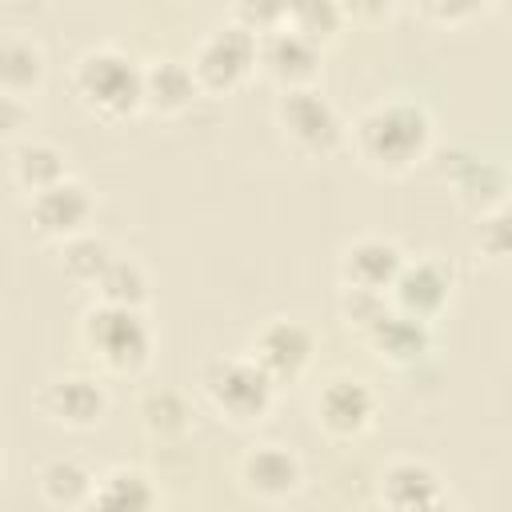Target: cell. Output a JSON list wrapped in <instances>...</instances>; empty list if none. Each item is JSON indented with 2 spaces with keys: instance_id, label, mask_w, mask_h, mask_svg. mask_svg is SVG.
<instances>
[{
  "instance_id": "6da1fadb",
  "label": "cell",
  "mask_w": 512,
  "mask_h": 512,
  "mask_svg": "<svg viewBox=\"0 0 512 512\" xmlns=\"http://www.w3.org/2000/svg\"><path fill=\"white\" fill-rule=\"evenodd\" d=\"M356 156L388 176L416 168L432 148V116L416 100H380L364 108L352 124Z\"/></svg>"
},
{
  "instance_id": "7a4b0ae2",
  "label": "cell",
  "mask_w": 512,
  "mask_h": 512,
  "mask_svg": "<svg viewBox=\"0 0 512 512\" xmlns=\"http://www.w3.org/2000/svg\"><path fill=\"white\" fill-rule=\"evenodd\" d=\"M76 100L104 120H124L144 108V68L120 48H92L72 68Z\"/></svg>"
},
{
  "instance_id": "3957f363",
  "label": "cell",
  "mask_w": 512,
  "mask_h": 512,
  "mask_svg": "<svg viewBox=\"0 0 512 512\" xmlns=\"http://www.w3.org/2000/svg\"><path fill=\"white\" fill-rule=\"evenodd\" d=\"M80 340L92 352V360L116 376H136L152 360V328L140 316V308L128 304H92L80 320Z\"/></svg>"
},
{
  "instance_id": "277c9868",
  "label": "cell",
  "mask_w": 512,
  "mask_h": 512,
  "mask_svg": "<svg viewBox=\"0 0 512 512\" xmlns=\"http://www.w3.org/2000/svg\"><path fill=\"white\" fill-rule=\"evenodd\" d=\"M204 396L228 424H260L276 404V380L268 368L244 352V356H220L204 368Z\"/></svg>"
},
{
  "instance_id": "5b68a950",
  "label": "cell",
  "mask_w": 512,
  "mask_h": 512,
  "mask_svg": "<svg viewBox=\"0 0 512 512\" xmlns=\"http://www.w3.org/2000/svg\"><path fill=\"white\" fill-rule=\"evenodd\" d=\"M276 128L280 136L300 152V156H332L340 144H344V120L336 112V104L316 92L312 84H300V88H280V100H276Z\"/></svg>"
},
{
  "instance_id": "8992f818",
  "label": "cell",
  "mask_w": 512,
  "mask_h": 512,
  "mask_svg": "<svg viewBox=\"0 0 512 512\" xmlns=\"http://www.w3.org/2000/svg\"><path fill=\"white\" fill-rule=\"evenodd\" d=\"M188 64L204 92H232L260 68V32L244 20L220 24L196 44Z\"/></svg>"
},
{
  "instance_id": "52a82bcc",
  "label": "cell",
  "mask_w": 512,
  "mask_h": 512,
  "mask_svg": "<svg viewBox=\"0 0 512 512\" xmlns=\"http://www.w3.org/2000/svg\"><path fill=\"white\" fill-rule=\"evenodd\" d=\"M92 212H96L92 192L80 180H72V176L56 180V184H48L40 192H32V200H28V220L36 228V236L56 240V244L88 232Z\"/></svg>"
},
{
  "instance_id": "ba28073f",
  "label": "cell",
  "mask_w": 512,
  "mask_h": 512,
  "mask_svg": "<svg viewBox=\"0 0 512 512\" xmlns=\"http://www.w3.org/2000/svg\"><path fill=\"white\" fill-rule=\"evenodd\" d=\"M388 300L408 312V316H420V320H436L448 300H452V268L436 256H420V260H404Z\"/></svg>"
},
{
  "instance_id": "9c48e42d",
  "label": "cell",
  "mask_w": 512,
  "mask_h": 512,
  "mask_svg": "<svg viewBox=\"0 0 512 512\" xmlns=\"http://www.w3.org/2000/svg\"><path fill=\"white\" fill-rule=\"evenodd\" d=\"M372 416H376V396L356 376H332L316 392V424L336 440L360 436L372 424Z\"/></svg>"
},
{
  "instance_id": "30bf717a",
  "label": "cell",
  "mask_w": 512,
  "mask_h": 512,
  "mask_svg": "<svg viewBox=\"0 0 512 512\" xmlns=\"http://www.w3.org/2000/svg\"><path fill=\"white\" fill-rule=\"evenodd\" d=\"M260 68L280 88L312 84L316 80V68H320V44H312L308 36H300L288 24L268 28V32H260Z\"/></svg>"
},
{
  "instance_id": "8fae6325",
  "label": "cell",
  "mask_w": 512,
  "mask_h": 512,
  "mask_svg": "<svg viewBox=\"0 0 512 512\" xmlns=\"http://www.w3.org/2000/svg\"><path fill=\"white\" fill-rule=\"evenodd\" d=\"M404 268V252L400 244L384 240V236H360L344 248L340 256V284L344 288H364V292H392L396 276Z\"/></svg>"
},
{
  "instance_id": "7c38bea8",
  "label": "cell",
  "mask_w": 512,
  "mask_h": 512,
  "mask_svg": "<svg viewBox=\"0 0 512 512\" xmlns=\"http://www.w3.org/2000/svg\"><path fill=\"white\" fill-rule=\"evenodd\" d=\"M40 412L64 428H92L108 412V392L96 376H60L40 392Z\"/></svg>"
},
{
  "instance_id": "4fadbf2b",
  "label": "cell",
  "mask_w": 512,
  "mask_h": 512,
  "mask_svg": "<svg viewBox=\"0 0 512 512\" xmlns=\"http://www.w3.org/2000/svg\"><path fill=\"white\" fill-rule=\"evenodd\" d=\"M312 348H316V340H312V332H308L300 320H272V324H264V328L256 332V340H252V356L268 368V376H272L276 384L296 380V376L308 368Z\"/></svg>"
},
{
  "instance_id": "5bb4252c",
  "label": "cell",
  "mask_w": 512,
  "mask_h": 512,
  "mask_svg": "<svg viewBox=\"0 0 512 512\" xmlns=\"http://www.w3.org/2000/svg\"><path fill=\"white\" fill-rule=\"evenodd\" d=\"M372 352L388 364H416L432 352V320H420V316H408L400 312L396 304H388V312L364 332Z\"/></svg>"
},
{
  "instance_id": "9a60e30c",
  "label": "cell",
  "mask_w": 512,
  "mask_h": 512,
  "mask_svg": "<svg viewBox=\"0 0 512 512\" xmlns=\"http://www.w3.org/2000/svg\"><path fill=\"white\" fill-rule=\"evenodd\" d=\"M240 476H244V488L256 492L260 500H284L300 488L304 480V464L296 452H288L284 444H256L244 464H240Z\"/></svg>"
},
{
  "instance_id": "2e32d148",
  "label": "cell",
  "mask_w": 512,
  "mask_h": 512,
  "mask_svg": "<svg viewBox=\"0 0 512 512\" xmlns=\"http://www.w3.org/2000/svg\"><path fill=\"white\" fill-rule=\"evenodd\" d=\"M380 500L388 508H440L448 492L424 460H392L380 476Z\"/></svg>"
},
{
  "instance_id": "e0dca14e",
  "label": "cell",
  "mask_w": 512,
  "mask_h": 512,
  "mask_svg": "<svg viewBox=\"0 0 512 512\" xmlns=\"http://www.w3.org/2000/svg\"><path fill=\"white\" fill-rule=\"evenodd\" d=\"M200 92L204 88H200L192 64H184V60H152L144 68V108H152L160 116H180Z\"/></svg>"
},
{
  "instance_id": "ac0fdd59",
  "label": "cell",
  "mask_w": 512,
  "mask_h": 512,
  "mask_svg": "<svg viewBox=\"0 0 512 512\" xmlns=\"http://www.w3.org/2000/svg\"><path fill=\"white\" fill-rule=\"evenodd\" d=\"M92 504L96 508H128V512H136V508H156L160 504V492L148 480V472L120 464V468H108L104 476H96Z\"/></svg>"
},
{
  "instance_id": "d6986e66",
  "label": "cell",
  "mask_w": 512,
  "mask_h": 512,
  "mask_svg": "<svg viewBox=\"0 0 512 512\" xmlns=\"http://www.w3.org/2000/svg\"><path fill=\"white\" fill-rule=\"evenodd\" d=\"M40 496L52 504V508H76V504H92V488H96V476L72 460V456H56L48 460L40 472Z\"/></svg>"
},
{
  "instance_id": "ffe728a7",
  "label": "cell",
  "mask_w": 512,
  "mask_h": 512,
  "mask_svg": "<svg viewBox=\"0 0 512 512\" xmlns=\"http://www.w3.org/2000/svg\"><path fill=\"white\" fill-rule=\"evenodd\" d=\"M44 80V52L36 40L8 32L0 44V84L8 96H24Z\"/></svg>"
},
{
  "instance_id": "44dd1931",
  "label": "cell",
  "mask_w": 512,
  "mask_h": 512,
  "mask_svg": "<svg viewBox=\"0 0 512 512\" xmlns=\"http://www.w3.org/2000/svg\"><path fill=\"white\" fill-rule=\"evenodd\" d=\"M12 176H16V184L24 192H40V188H48V184L68 176L64 152L56 144H48V140H24L12 152Z\"/></svg>"
},
{
  "instance_id": "7402d4cb",
  "label": "cell",
  "mask_w": 512,
  "mask_h": 512,
  "mask_svg": "<svg viewBox=\"0 0 512 512\" xmlns=\"http://www.w3.org/2000/svg\"><path fill=\"white\" fill-rule=\"evenodd\" d=\"M112 256H116V252H112L100 236L80 232V236H72V240L60 244V272H64L72 284L96 288V280L104 276V268L112 264Z\"/></svg>"
},
{
  "instance_id": "603a6c76",
  "label": "cell",
  "mask_w": 512,
  "mask_h": 512,
  "mask_svg": "<svg viewBox=\"0 0 512 512\" xmlns=\"http://www.w3.org/2000/svg\"><path fill=\"white\" fill-rule=\"evenodd\" d=\"M344 20H348V12H344L340 0H292L284 24L324 48L328 40H336V32L344 28Z\"/></svg>"
},
{
  "instance_id": "cb8c5ba5",
  "label": "cell",
  "mask_w": 512,
  "mask_h": 512,
  "mask_svg": "<svg viewBox=\"0 0 512 512\" xmlns=\"http://www.w3.org/2000/svg\"><path fill=\"white\" fill-rule=\"evenodd\" d=\"M456 192L464 204H476L488 212L500 200H508V176L492 160H464V168L456 172Z\"/></svg>"
},
{
  "instance_id": "d4e9b609",
  "label": "cell",
  "mask_w": 512,
  "mask_h": 512,
  "mask_svg": "<svg viewBox=\"0 0 512 512\" xmlns=\"http://www.w3.org/2000/svg\"><path fill=\"white\" fill-rule=\"evenodd\" d=\"M96 296L108 304H128L140 308L148 300V276L132 256H112V264L104 268V276L96 280Z\"/></svg>"
},
{
  "instance_id": "484cf974",
  "label": "cell",
  "mask_w": 512,
  "mask_h": 512,
  "mask_svg": "<svg viewBox=\"0 0 512 512\" xmlns=\"http://www.w3.org/2000/svg\"><path fill=\"white\" fill-rule=\"evenodd\" d=\"M476 248H480V256H484L488 264L512 272V196L500 200L496 208H488V212L480 216Z\"/></svg>"
},
{
  "instance_id": "4316f807",
  "label": "cell",
  "mask_w": 512,
  "mask_h": 512,
  "mask_svg": "<svg viewBox=\"0 0 512 512\" xmlns=\"http://www.w3.org/2000/svg\"><path fill=\"white\" fill-rule=\"evenodd\" d=\"M388 296L384 292H364V288H344L340 296V312L348 316V324H356L360 332H368L384 312H388Z\"/></svg>"
},
{
  "instance_id": "83f0119b",
  "label": "cell",
  "mask_w": 512,
  "mask_h": 512,
  "mask_svg": "<svg viewBox=\"0 0 512 512\" xmlns=\"http://www.w3.org/2000/svg\"><path fill=\"white\" fill-rule=\"evenodd\" d=\"M144 420L152 432H180L188 424V408L176 392H152L144 400Z\"/></svg>"
},
{
  "instance_id": "f1b7e54d",
  "label": "cell",
  "mask_w": 512,
  "mask_h": 512,
  "mask_svg": "<svg viewBox=\"0 0 512 512\" xmlns=\"http://www.w3.org/2000/svg\"><path fill=\"white\" fill-rule=\"evenodd\" d=\"M288 8H292V0H236V16L256 32L280 28L288 20Z\"/></svg>"
},
{
  "instance_id": "f546056e",
  "label": "cell",
  "mask_w": 512,
  "mask_h": 512,
  "mask_svg": "<svg viewBox=\"0 0 512 512\" xmlns=\"http://www.w3.org/2000/svg\"><path fill=\"white\" fill-rule=\"evenodd\" d=\"M420 4V12L428 16V20H436V24H464V20H472L488 0H416Z\"/></svg>"
},
{
  "instance_id": "4dcf8cb0",
  "label": "cell",
  "mask_w": 512,
  "mask_h": 512,
  "mask_svg": "<svg viewBox=\"0 0 512 512\" xmlns=\"http://www.w3.org/2000/svg\"><path fill=\"white\" fill-rule=\"evenodd\" d=\"M340 4H344V12L356 16V20H380V16L392 8V0H340Z\"/></svg>"
}]
</instances>
